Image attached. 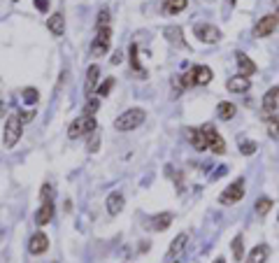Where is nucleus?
I'll use <instances>...</instances> for the list:
<instances>
[{"label":"nucleus","instance_id":"f257e3e1","mask_svg":"<svg viewBox=\"0 0 279 263\" xmlns=\"http://www.w3.org/2000/svg\"><path fill=\"white\" fill-rule=\"evenodd\" d=\"M144 110L142 107H131V110H126L121 116H116V121H114V128L119 133H131V131H135V128H140V124L144 121Z\"/></svg>","mask_w":279,"mask_h":263},{"label":"nucleus","instance_id":"f03ea898","mask_svg":"<svg viewBox=\"0 0 279 263\" xmlns=\"http://www.w3.org/2000/svg\"><path fill=\"white\" fill-rule=\"evenodd\" d=\"M23 126H26V121L21 119L19 112L10 114V119L5 121V135H3V142H5L7 149L19 142V137H21V133H23Z\"/></svg>","mask_w":279,"mask_h":263},{"label":"nucleus","instance_id":"7ed1b4c3","mask_svg":"<svg viewBox=\"0 0 279 263\" xmlns=\"http://www.w3.org/2000/svg\"><path fill=\"white\" fill-rule=\"evenodd\" d=\"M110 44H112V31H110V26L98 28V35H96V38H93V42H91V56H93V59H100V56H105L107 51H110Z\"/></svg>","mask_w":279,"mask_h":263},{"label":"nucleus","instance_id":"20e7f679","mask_svg":"<svg viewBox=\"0 0 279 263\" xmlns=\"http://www.w3.org/2000/svg\"><path fill=\"white\" fill-rule=\"evenodd\" d=\"M277 26H279V7L272 14H265V17L258 19V23L254 26V35L256 38H268V35H272L277 31Z\"/></svg>","mask_w":279,"mask_h":263},{"label":"nucleus","instance_id":"39448f33","mask_svg":"<svg viewBox=\"0 0 279 263\" xmlns=\"http://www.w3.org/2000/svg\"><path fill=\"white\" fill-rule=\"evenodd\" d=\"M242 198H244V180H235L230 187L224 189V193L219 196V203L221 205H233V203H240Z\"/></svg>","mask_w":279,"mask_h":263},{"label":"nucleus","instance_id":"423d86ee","mask_svg":"<svg viewBox=\"0 0 279 263\" xmlns=\"http://www.w3.org/2000/svg\"><path fill=\"white\" fill-rule=\"evenodd\" d=\"M203 133H205V140H207V149L209 152H214V154H226V142H224V137L219 135V131L212 126V124H207V126L203 128Z\"/></svg>","mask_w":279,"mask_h":263},{"label":"nucleus","instance_id":"0eeeda50","mask_svg":"<svg viewBox=\"0 0 279 263\" xmlns=\"http://www.w3.org/2000/svg\"><path fill=\"white\" fill-rule=\"evenodd\" d=\"M193 33H196V38L205 44L219 42V38H221V31L219 28H214L212 23H198V26L193 28Z\"/></svg>","mask_w":279,"mask_h":263},{"label":"nucleus","instance_id":"6e6552de","mask_svg":"<svg viewBox=\"0 0 279 263\" xmlns=\"http://www.w3.org/2000/svg\"><path fill=\"white\" fill-rule=\"evenodd\" d=\"M47 249H49V238L44 236L42 230L33 233V236H30V240H28V252L38 256V254H44Z\"/></svg>","mask_w":279,"mask_h":263},{"label":"nucleus","instance_id":"1a4fd4ad","mask_svg":"<svg viewBox=\"0 0 279 263\" xmlns=\"http://www.w3.org/2000/svg\"><path fill=\"white\" fill-rule=\"evenodd\" d=\"M51 219H54V198H49V200H42L40 210L35 212V224H38V226H47Z\"/></svg>","mask_w":279,"mask_h":263},{"label":"nucleus","instance_id":"9d476101","mask_svg":"<svg viewBox=\"0 0 279 263\" xmlns=\"http://www.w3.org/2000/svg\"><path fill=\"white\" fill-rule=\"evenodd\" d=\"M189 72H191V79L196 86H205V84L212 82V77H214V72L207 66H193Z\"/></svg>","mask_w":279,"mask_h":263},{"label":"nucleus","instance_id":"9b49d317","mask_svg":"<svg viewBox=\"0 0 279 263\" xmlns=\"http://www.w3.org/2000/svg\"><path fill=\"white\" fill-rule=\"evenodd\" d=\"M235 61H237V75L252 77L254 72H256V63H254V61L249 59L244 51H237V54H235Z\"/></svg>","mask_w":279,"mask_h":263},{"label":"nucleus","instance_id":"f8f14e48","mask_svg":"<svg viewBox=\"0 0 279 263\" xmlns=\"http://www.w3.org/2000/svg\"><path fill=\"white\" fill-rule=\"evenodd\" d=\"M184 133H186L189 142H191V147L196 149V152H203V149H207V140H205L203 128H184Z\"/></svg>","mask_w":279,"mask_h":263},{"label":"nucleus","instance_id":"ddd939ff","mask_svg":"<svg viewBox=\"0 0 279 263\" xmlns=\"http://www.w3.org/2000/svg\"><path fill=\"white\" fill-rule=\"evenodd\" d=\"M226 86H228L230 94H246V91L252 89V77L237 75V77H233V79H228V82H226Z\"/></svg>","mask_w":279,"mask_h":263},{"label":"nucleus","instance_id":"4468645a","mask_svg":"<svg viewBox=\"0 0 279 263\" xmlns=\"http://www.w3.org/2000/svg\"><path fill=\"white\" fill-rule=\"evenodd\" d=\"M98 79H100V68L98 66H88L86 70V82H84V94L91 96L98 89Z\"/></svg>","mask_w":279,"mask_h":263},{"label":"nucleus","instance_id":"2eb2a0df","mask_svg":"<svg viewBox=\"0 0 279 263\" xmlns=\"http://www.w3.org/2000/svg\"><path fill=\"white\" fill-rule=\"evenodd\" d=\"M277 105H279V86H272L268 89V94L263 96V112L272 114V112H277Z\"/></svg>","mask_w":279,"mask_h":263},{"label":"nucleus","instance_id":"dca6fc26","mask_svg":"<svg viewBox=\"0 0 279 263\" xmlns=\"http://www.w3.org/2000/svg\"><path fill=\"white\" fill-rule=\"evenodd\" d=\"M123 196H121V191H112L110 196H107V200H105V205H107V212L112 214V217H116V214L123 210Z\"/></svg>","mask_w":279,"mask_h":263},{"label":"nucleus","instance_id":"f3484780","mask_svg":"<svg viewBox=\"0 0 279 263\" xmlns=\"http://www.w3.org/2000/svg\"><path fill=\"white\" fill-rule=\"evenodd\" d=\"M47 28H49L51 35H63L66 33V19H63V14H60V12L51 14V17L47 19Z\"/></svg>","mask_w":279,"mask_h":263},{"label":"nucleus","instance_id":"a211bd4d","mask_svg":"<svg viewBox=\"0 0 279 263\" xmlns=\"http://www.w3.org/2000/svg\"><path fill=\"white\" fill-rule=\"evenodd\" d=\"M186 240H189V236H186V233H179V236L172 240V245H170V249H168V254H165V258H168V261H172L175 256H179V254L184 252Z\"/></svg>","mask_w":279,"mask_h":263},{"label":"nucleus","instance_id":"6ab92c4d","mask_svg":"<svg viewBox=\"0 0 279 263\" xmlns=\"http://www.w3.org/2000/svg\"><path fill=\"white\" fill-rule=\"evenodd\" d=\"M270 258V247L268 245H256L246 258V263H265Z\"/></svg>","mask_w":279,"mask_h":263},{"label":"nucleus","instance_id":"aec40b11","mask_svg":"<svg viewBox=\"0 0 279 263\" xmlns=\"http://www.w3.org/2000/svg\"><path fill=\"white\" fill-rule=\"evenodd\" d=\"M186 5H189V0H163V12L170 14V17H175V14L186 10Z\"/></svg>","mask_w":279,"mask_h":263},{"label":"nucleus","instance_id":"412c9836","mask_svg":"<svg viewBox=\"0 0 279 263\" xmlns=\"http://www.w3.org/2000/svg\"><path fill=\"white\" fill-rule=\"evenodd\" d=\"M172 214L170 212H161V214H156V217H151V228L153 230H165L170 224H172Z\"/></svg>","mask_w":279,"mask_h":263},{"label":"nucleus","instance_id":"4be33fe9","mask_svg":"<svg viewBox=\"0 0 279 263\" xmlns=\"http://www.w3.org/2000/svg\"><path fill=\"white\" fill-rule=\"evenodd\" d=\"M84 124H86V116H77L75 121L70 124V128H68V137L70 140H77V137H82L84 135Z\"/></svg>","mask_w":279,"mask_h":263},{"label":"nucleus","instance_id":"5701e85b","mask_svg":"<svg viewBox=\"0 0 279 263\" xmlns=\"http://www.w3.org/2000/svg\"><path fill=\"white\" fill-rule=\"evenodd\" d=\"M235 105L233 103H228V100H224V103H219L216 105V114H219V119L221 121H230L233 116H235Z\"/></svg>","mask_w":279,"mask_h":263},{"label":"nucleus","instance_id":"b1692460","mask_svg":"<svg viewBox=\"0 0 279 263\" xmlns=\"http://www.w3.org/2000/svg\"><path fill=\"white\" fill-rule=\"evenodd\" d=\"M233 258L235 261H242L244 258V240H242V236H235V240H233Z\"/></svg>","mask_w":279,"mask_h":263},{"label":"nucleus","instance_id":"393cba45","mask_svg":"<svg viewBox=\"0 0 279 263\" xmlns=\"http://www.w3.org/2000/svg\"><path fill=\"white\" fill-rule=\"evenodd\" d=\"M268 133H270V137L279 140V112L270 114V119H268Z\"/></svg>","mask_w":279,"mask_h":263},{"label":"nucleus","instance_id":"a878e982","mask_svg":"<svg viewBox=\"0 0 279 263\" xmlns=\"http://www.w3.org/2000/svg\"><path fill=\"white\" fill-rule=\"evenodd\" d=\"M270 208H272V200H270V198H258L256 200V214L258 217H265V214L270 212Z\"/></svg>","mask_w":279,"mask_h":263},{"label":"nucleus","instance_id":"bb28decb","mask_svg":"<svg viewBox=\"0 0 279 263\" xmlns=\"http://www.w3.org/2000/svg\"><path fill=\"white\" fill-rule=\"evenodd\" d=\"M98 107H100V98H88L86 105H84V114H86V116H96Z\"/></svg>","mask_w":279,"mask_h":263},{"label":"nucleus","instance_id":"cd10ccee","mask_svg":"<svg viewBox=\"0 0 279 263\" xmlns=\"http://www.w3.org/2000/svg\"><path fill=\"white\" fill-rule=\"evenodd\" d=\"M112 86H114V79H105L103 84H100L98 89H96V94H98V98H105V96H110V91H112Z\"/></svg>","mask_w":279,"mask_h":263},{"label":"nucleus","instance_id":"c85d7f7f","mask_svg":"<svg viewBox=\"0 0 279 263\" xmlns=\"http://www.w3.org/2000/svg\"><path fill=\"white\" fill-rule=\"evenodd\" d=\"M165 35H168L170 42H179V44H184V40H181V28L170 26V28H165Z\"/></svg>","mask_w":279,"mask_h":263},{"label":"nucleus","instance_id":"c756f323","mask_svg":"<svg viewBox=\"0 0 279 263\" xmlns=\"http://www.w3.org/2000/svg\"><path fill=\"white\" fill-rule=\"evenodd\" d=\"M21 98L26 100V103L35 105V103H38V98H40V96H38V89H23V91H21Z\"/></svg>","mask_w":279,"mask_h":263},{"label":"nucleus","instance_id":"7c9ffc66","mask_svg":"<svg viewBox=\"0 0 279 263\" xmlns=\"http://www.w3.org/2000/svg\"><path fill=\"white\" fill-rule=\"evenodd\" d=\"M98 144H100V133L98 131L88 133V152H98Z\"/></svg>","mask_w":279,"mask_h":263},{"label":"nucleus","instance_id":"2f4dec72","mask_svg":"<svg viewBox=\"0 0 279 263\" xmlns=\"http://www.w3.org/2000/svg\"><path fill=\"white\" fill-rule=\"evenodd\" d=\"M131 63H133V68H135V70L142 72V77H147V75H144V70L140 68V61H137V44H131Z\"/></svg>","mask_w":279,"mask_h":263},{"label":"nucleus","instance_id":"473e14b6","mask_svg":"<svg viewBox=\"0 0 279 263\" xmlns=\"http://www.w3.org/2000/svg\"><path fill=\"white\" fill-rule=\"evenodd\" d=\"M107 23H110V12H107V10H100V12H98V28H105Z\"/></svg>","mask_w":279,"mask_h":263},{"label":"nucleus","instance_id":"72a5a7b5","mask_svg":"<svg viewBox=\"0 0 279 263\" xmlns=\"http://www.w3.org/2000/svg\"><path fill=\"white\" fill-rule=\"evenodd\" d=\"M240 152L244 154V156H252V154L256 152V142H242L240 144Z\"/></svg>","mask_w":279,"mask_h":263},{"label":"nucleus","instance_id":"f704fd0d","mask_svg":"<svg viewBox=\"0 0 279 263\" xmlns=\"http://www.w3.org/2000/svg\"><path fill=\"white\" fill-rule=\"evenodd\" d=\"M40 196H42V200H49V198H54V189H51V184H44L42 191H40Z\"/></svg>","mask_w":279,"mask_h":263},{"label":"nucleus","instance_id":"c9c22d12","mask_svg":"<svg viewBox=\"0 0 279 263\" xmlns=\"http://www.w3.org/2000/svg\"><path fill=\"white\" fill-rule=\"evenodd\" d=\"M35 7H38L40 12H47L49 10V0H35Z\"/></svg>","mask_w":279,"mask_h":263},{"label":"nucleus","instance_id":"e433bc0d","mask_svg":"<svg viewBox=\"0 0 279 263\" xmlns=\"http://www.w3.org/2000/svg\"><path fill=\"white\" fill-rule=\"evenodd\" d=\"M5 112H7V107H5V103L0 100V116H5Z\"/></svg>","mask_w":279,"mask_h":263},{"label":"nucleus","instance_id":"4c0bfd02","mask_svg":"<svg viewBox=\"0 0 279 263\" xmlns=\"http://www.w3.org/2000/svg\"><path fill=\"white\" fill-rule=\"evenodd\" d=\"M214 263H226V261H224V258L219 256V258H214Z\"/></svg>","mask_w":279,"mask_h":263},{"label":"nucleus","instance_id":"58836bf2","mask_svg":"<svg viewBox=\"0 0 279 263\" xmlns=\"http://www.w3.org/2000/svg\"><path fill=\"white\" fill-rule=\"evenodd\" d=\"M228 3H233V0H228Z\"/></svg>","mask_w":279,"mask_h":263},{"label":"nucleus","instance_id":"ea45409f","mask_svg":"<svg viewBox=\"0 0 279 263\" xmlns=\"http://www.w3.org/2000/svg\"><path fill=\"white\" fill-rule=\"evenodd\" d=\"M172 263H177V261H172Z\"/></svg>","mask_w":279,"mask_h":263}]
</instances>
